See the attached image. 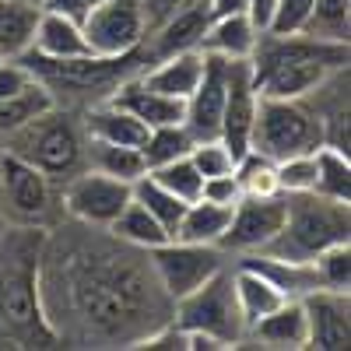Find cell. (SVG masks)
Instances as JSON below:
<instances>
[{"label":"cell","mask_w":351,"mask_h":351,"mask_svg":"<svg viewBox=\"0 0 351 351\" xmlns=\"http://www.w3.org/2000/svg\"><path fill=\"white\" fill-rule=\"evenodd\" d=\"M109 102L127 109L130 116H137V120L148 127V130L152 127H169V123H183V116H186V102L183 99H172V95L155 92V88L144 84L141 74L123 77L120 84L112 88Z\"/></svg>","instance_id":"2e32d148"},{"label":"cell","mask_w":351,"mask_h":351,"mask_svg":"<svg viewBox=\"0 0 351 351\" xmlns=\"http://www.w3.org/2000/svg\"><path fill=\"white\" fill-rule=\"evenodd\" d=\"M306 313V348L316 351H341L351 341V306L348 291L316 288L299 299Z\"/></svg>","instance_id":"4fadbf2b"},{"label":"cell","mask_w":351,"mask_h":351,"mask_svg":"<svg viewBox=\"0 0 351 351\" xmlns=\"http://www.w3.org/2000/svg\"><path fill=\"white\" fill-rule=\"evenodd\" d=\"M327 144L324 120L306 99H256V116H253V134L250 148L267 155L274 162L288 155H306Z\"/></svg>","instance_id":"8992f818"},{"label":"cell","mask_w":351,"mask_h":351,"mask_svg":"<svg viewBox=\"0 0 351 351\" xmlns=\"http://www.w3.org/2000/svg\"><path fill=\"white\" fill-rule=\"evenodd\" d=\"M109 232H112L116 239H123L127 246H137V250H144V253L155 250V246H162L165 239H172L169 232L162 228V221H158L148 208H144V204H137L134 197H130L127 208L116 215V221L109 225Z\"/></svg>","instance_id":"4316f807"},{"label":"cell","mask_w":351,"mask_h":351,"mask_svg":"<svg viewBox=\"0 0 351 351\" xmlns=\"http://www.w3.org/2000/svg\"><path fill=\"white\" fill-rule=\"evenodd\" d=\"M236 183H239V193L243 197H271V193H281L278 190V165L274 158L260 155L253 148H246L239 158H236Z\"/></svg>","instance_id":"1f68e13d"},{"label":"cell","mask_w":351,"mask_h":351,"mask_svg":"<svg viewBox=\"0 0 351 351\" xmlns=\"http://www.w3.org/2000/svg\"><path fill=\"white\" fill-rule=\"evenodd\" d=\"M236 208V204H232ZM232 208L228 204H215V200H190L186 211H183V221L176 228L172 239H186V243H204V246H218L225 228L232 221Z\"/></svg>","instance_id":"cb8c5ba5"},{"label":"cell","mask_w":351,"mask_h":351,"mask_svg":"<svg viewBox=\"0 0 351 351\" xmlns=\"http://www.w3.org/2000/svg\"><path fill=\"white\" fill-rule=\"evenodd\" d=\"M211 18H225V14H250V0H208Z\"/></svg>","instance_id":"b9f144b4"},{"label":"cell","mask_w":351,"mask_h":351,"mask_svg":"<svg viewBox=\"0 0 351 351\" xmlns=\"http://www.w3.org/2000/svg\"><path fill=\"white\" fill-rule=\"evenodd\" d=\"M88 158H92V169L116 176V180H127V183H137L148 172V162H144L141 148H120V144L92 141L88 144Z\"/></svg>","instance_id":"4dcf8cb0"},{"label":"cell","mask_w":351,"mask_h":351,"mask_svg":"<svg viewBox=\"0 0 351 351\" xmlns=\"http://www.w3.org/2000/svg\"><path fill=\"white\" fill-rule=\"evenodd\" d=\"M285 211H288V197H285V193L239 197L236 208H232V221H228V228H225L218 250H221V253H232V256L260 253V250L281 232Z\"/></svg>","instance_id":"8fae6325"},{"label":"cell","mask_w":351,"mask_h":351,"mask_svg":"<svg viewBox=\"0 0 351 351\" xmlns=\"http://www.w3.org/2000/svg\"><path fill=\"white\" fill-rule=\"evenodd\" d=\"M0 200H4V211L11 215V221L43 228L53 215L49 176L4 152L0 155Z\"/></svg>","instance_id":"30bf717a"},{"label":"cell","mask_w":351,"mask_h":351,"mask_svg":"<svg viewBox=\"0 0 351 351\" xmlns=\"http://www.w3.org/2000/svg\"><path fill=\"white\" fill-rule=\"evenodd\" d=\"M271 14H274V0H250V18L256 21V28H260V32L267 28Z\"/></svg>","instance_id":"7bdbcfd3"},{"label":"cell","mask_w":351,"mask_h":351,"mask_svg":"<svg viewBox=\"0 0 351 351\" xmlns=\"http://www.w3.org/2000/svg\"><path fill=\"white\" fill-rule=\"evenodd\" d=\"M313 271L319 278V288L348 291L351 288V243H337L313 260Z\"/></svg>","instance_id":"d590c367"},{"label":"cell","mask_w":351,"mask_h":351,"mask_svg":"<svg viewBox=\"0 0 351 351\" xmlns=\"http://www.w3.org/2000/svg\"><path fill=\"white\" fill-rule=\"evenodd\" d=\"M43 8L36 0H0V56H21L32 49Z\"/></svg>","instance_id":"d4e9b609"},{"label":"cell","mask_w":351,"mask_h":351,"mask_svg":"<svg viewBox=\"0 0 351 351\" xmlns=\"http://www.w3.org/2000/svg\"><path fill=\"white\" fill-rule=\"evenodd\" d=\"M130 197H134V183L106 176L99 169H84L74 172L71 183L64 186V211L81 225L109 228L116 215L130 204Z\"/></svg>","instance_id":"9c48e42d"},{"label":"cell","mask_w":351,"mask_h":351,"mask_svg":"<svg viewBox=\"0 0 351 351\" xmlns=\"http://www.w3.org/2000/svg\"><path fill=\"white\" fill-rule=\"evenodd\" d=\"M81 28L95 56H127L144 43L148 18L141 0H106L88 14Z\"/></svg>","instance_id":"7c38bea8"},{"label":"cell","mask_w":351,"mask_h":351,"mask_svg":"<svg viewBox=\"0 0 351 351\" xmlns=\"http://www.w3.org/2000/svg\"><path fill=\"white\" fill-rule=\"evenodd\" d=\"M256 84L250 60H228V88H225V106H221V130L218 137L232 148V155H243L250 148L253 134V116H256Z\"/></svg>","instance_id":"5bb4252c"},{"label":"cell","mask_w":351,"mask_h":351,"mask_svg":"<svg viewBox=\"0 0 351 351\" xmlns=\"http://www.w3.org/2000/svg\"><path fill=\"white\" fill-rule=\"evenodd\" d=\"M99 4H106V0H39V8L43 11H53V14H64L77 25L88 21V14H92Z\"/></svg>","instance_id":"60d3db41"},{"label":"cell","mask_w":351,"mask_h":351,"mask_svg":"<svg viewBox=\"0 0 351 351\" xmlns=\"http://www.w3.org/2000/svg\"><path fill=\"white\" fill-rule=\"evenodd\" d=\"M232 288H236V302H239V313H243L246 330L256 324V319H263L267 313H274L281 302H288L267 278H260V274L250 271V267H239V263H236V271H232Z\"/></svg>","instance_id":"484cf974"},{"label":"cell","mask_w":351,"mask_h":351,"mask_svg":"<svg viewBox=\"0 0 351 351\" xmlns=\"http://www.w3.org/2000/svg\"><path fill=\"white\" fill-rule=\"evenodd\" d=\"M84 127H88V137H92V141L120 144V148H141L144 137H148V127H144L137 116H130L120 106H112L109 99L88 112Z\"/></svg>","instance_id":"603a6c76"},{"label":"cell","mask_w":351,"mask_h":351,"mask_svg":"<svg viewBox=\"0 0 351 351\" xmlns=\"http://www.w3.org/2000/svg\"><path fill=\"white\" fill-rule=\"evenodd\" d=\"M211 25V8L208 0H186L183 8H176L165 21L155 25V39H152V56L162 60V56L172 53H186V49H200V39Z\"/></svg>","instance_id":"e0dca14e"},{"label":"cell","mask_w":351,"mask_h":351,"mask_svg":"<svg viewBox=\"0 0 351 351\" xmlns=\"http://www.w3.org/2000/svg\"><path fill=\"white\" fill-rule=\"evenodd\" d=\"M152 271L162 285V291L176 302L190 295L193 288H200L208 278H215L225 267V253L218 246L204 243H186V239H165L162 246L148 250Z\"/></svg>","instance_id":"ba28073f"},{"label":"cell","mask_w":351,"mask_h":351,"mask_svg":"<svg viewBox=\"0 0 351 351\" xmlns=\"http://www.w3.org/2000/svg\"><path fill=\"white\" fill-rule=\"evenodd\" d=\"M236 263L256 271L260 278H267L285 299H302V295H309V291L319 288V278L313 271V263L281 260V256H271V253H243V256H236Z\"/></svg>","instance_id":"d6986e66"},{"label":"cell","mask_w":351,"mask_h":351,"mask_svg":"<svg viewBox=\"0 0 351 351\" xmlns=\"http://www.w3.org/2000/svg\"><path fill=\"white\" fill-rule=\"evenodd\" d=\"M49 106H53V95L39 77L28 84L25 92H18L11 99H0V141H4L8 134H14L18 127H25L32 116L46 112Z\"/></svg>","instance_id":"f546056e"},{"label":"cell","mask_w":351,"mask_h":351,"mask_svg":"<svg viewBox=\"0 0 351 351\" xmlns=\"http://www.w3.org/2000/svg\"><path fill=\"white\" fill-rule=\"evenodd\" d=\"M4 152L28 165H36L49 180H64V176H74L81 169L84 141L71 116L49 106L46 112L32 116L25 127H18L14 134L4 137Z\"/></svg>","instance_id":"5b68a950"},{"label":"cell","mask_w":351,"mask_h":351,"mask_svg":"<svg viewBox=\"0 0 351 351\" xmlns=\"http://www.w3.org/2000/svg\"><path fill=\"white\" fill-rule=\"evenodd\" d=\"M32 53L46 56V60H81V56H95L84 39V28L64 14L43 11L36 36H32Z\"/></svg>","instance_id":"ac0fdd59"},{"label":"cell","mask_w":351,"mask_h":351,"mask_svg":"<svg viewBox=\"0 0 351 351\" xmlns=\"http://www.w3.org/2000/svg\"><path fill=\"white\" fill-rule=\"evenodd\" d=\"M46 232L18 225L0 236V348L60 344L46 319L39 291V260Z\"/></svg>","instance_id":"7a4b0ae2"},{"label":"cell","mask_w":351,"mask_h":351,"mask_svg":"<svg viewBox=\"0 0 351 351\" xmlns=\"http://www.w3.org/2000/svg\"><path fill=\"white\" fill-rule=\"evenodd\" d=\"M190 148H193L190 130L183 123H169V127H152L148 130V137H144V144H141V155H144V162H148V169H155V165H165L172 158L190 155Z\"/></svg>","instance_id":"836d02e7"},{"label":"cell","mask_w":351,"mask_h":351,"mask_svg":"<svg viewBox=\"0 0 351 351\" xmlns=\"http://www.w3.org/2000/svg\"><path fill=\"white\" fill-rule=\"evenodd\" d=\"M200 197L204 200H215V204H236L243 193H239V183H236V172H228V176H211V180H204L200 186Z\"/></svg>","instance_id":"ab89813d"},{"label":"cell","mask_w":351,"mask_h":351,"mask_svg":"<svg viewBox=\"0 0 351 351\" xmlns=\"http://www.w3.org/2000/svg\"><path fill=\"white\" fill-rule=\"evenodd\" d=\"M148 176L155 183H162L169 193H176L180 200H197L200 197V186H204V176L197 172V165L190 162V155H183V158H172V162H165V165H155V169H148Z\"/></svg>","instance_id":"e575fe53"},{"label":"cell","mask_w":351,"mask_h":351,"mask_svg":"<svg viewBox=\"0 0 351 351\" xmlns=\"http://www.w3.org/2000/svg\"><path fill=\"white\" fill-rule=\"evenodd\" d=\"M309 11H313V0H274V14H271V21H267L263 32L295 36V32H302Z\"/></svg>","instance_id":"f35d334b"},{"label":"cell","mask_w":351,"mask_h":351,"mask_svg":"<svg viewBox=\"0 0 351 351\" xmlns=\"http://www.w3.org/2000/svg\"><path fill=\"white\" fill-rule=\"evenodd\" d=\"M302 36L324 43H348L351 36V0H313Z\"/></svg>","instance_id":"f1b7e54d"},{"label":"cell","mask_w":351,"mask_h":351,"mask_svg":"<svg viewBox=\"0 0 351 351\" xmlns=\"http://www.w3.org/2000/svg\"><path fill=\"white\" fill-rule=\"evenodd\" d=\"M313 193H324L330 200L351 204V155L337 152L330 144L316 148V186Z\"/></svg>","instance_id":"83f0119b"},{"label":"cell","mask_w":351,"mask_h":351,"mask_svg":"<svg viewBox=\"0 0 351 351\" xmlns=\"http://www.w3.org/2000/svg\"><path fill=\"white\" fill-rule=\"evenodd\" d=\"M225 88H228V60L225 56L204 53V74L186 99V116L183 127L190 130L193 141L218 137L221 130V106H225Z\"/></svg>","instance_id":"9a60e30c"},{"label":"cell","mask_w":351,"mask_h":351,"mask_svg":"<svg viewBox=\"0 0 351 351\" xmlns=\"http://www.w3.org/2000/svg\"><path fill=\"white\" fill-rule=\"evenodd\" d=\"M81 239H43L39 291L56 341L84 348H137L155 327L169 324L172 302L144 250L123 239L106 243L95 225Z\"/></svg>","instance_id":"6da1fadb"},{"label":"cell","mask_w":351,"mask_h":351,"mask_svg":"<svg viewBox=\"0 0 351 351\" xmlns=\"http://www.w3.org/2000/svg\"><path fill=\"white\" fill-rule=\"evenodd\" d=\"M190 162L197 165V172L204 180H211V176H228L236 169V155L232 148L221 141V137H204V141H193L190 148Z\"/></svg>","instance_id":"8d00e7d4"},{"label":"cell","mask_w":351,"mask_h":351,"mask_svg":"<svg viewBox=\"0 0 351 351\" xmlns=\"http://www.w3.org/2000/svg\"><path fill=\"white\" fill-rule=\"evenodd\" d=\"M176 324L186 334H208L221 341L225 348H236L246 341V324L236 302V288H232V271L221 267L215 278H208L190 295L172 302Z\"/></svg>","instance_id":"52a82bcc"},{"label":"cell","mask_w":351,"mask_h":351,"mask_svg":"<svg viewBox=\"0 0 351 351\" xmlns=\"http://www.w3.org/2000/svg\"><path fill=\"white\" fill-rule=\"evenodd\" d=\"M288 211L278 236L260 253H271L281 260L313 263L324 250L337 243H351V204L330 200L324 193H285Z\"/></svg>","instance_id":"277c9868"},{"label":"cell","mask_w":351,"mask_h":351,"mask_svg":"<svg viewBox=\"0 0 351 351\" xmlns=\"http://www.w3.org/2000/svg\"><path fill=\"white\" fill-rule=\"evenodd\" d=\"M278 165V190L281 193H309L316 186V152L288 155Z\"/></svg>","instance_id":"74e56055"},{"label":"cell","mask_w":351,"mask_h":351,"mask_svg":"<svg viewBox=\"0 0 351 351\" xmlns=\"http://www.w3.org/2000/svg\"><path fill=\"white\" fill-rule=\"evenodd\" d=\"M246 337L260 341L263 348H278V351H302L306 348V313L299 299L281 302L274 313H267L263 319L246 330Z\"/></svg>","instance_id":"ffe728a7"},{"label":"cell","mask_w":351,"mask_h":351,"mask_svg":"<svg viewBox=\"0 0 351 351\" xmlns=\"http://www.w3.org/2000/svg\"><path fill=\"white\" fill-rule=\"evenodd\" d=\"M250 71L263 99H309L337 71H348V43H324L313 36L260 32Z\"/></svg>","instance_id":"3957f363"},{"label":"cell","mask_w":351,"mask_h":351,"mask_svg":"<svg viewBox=\"0 0 351 351\" xmlns=\"http://www.w3.org/2000/svg\"><path fill=\"white\" fill-rule=\"evenodd\" d=\"M256 39H260V28L250 14H225V18H211L208 32L200 39V53L225 56V60H250Z\"/></svg>","instance_id":"44dd1931"},{"label":"cell","mask_w":351,"mask_h":351,"mask_svg":"<svg viewBox=\"0 0 351 351\" xmlns=\"http://www.w3.org/2000/svg\"><path fill=\"white\" fill-rule=\"evenodd\" d=\"M134 200L137 204H144L158 221H162V228L169 232V236H176V228H180V221H183V211H186V200H180L176 193H169L162 183H155L148 172L141 176V180L134 183Z\"/></svg>","instance_id":"d6a6232c"},{"label":"cell","mask_w":351,"mask_h":351,"mask_svg":"<svg viewBox=\"0 0 351 351\" xmlns=\"http://www.w3.org/2000/svg\"><path fill=\"white\" fill-rule=\"evenodd\" d=\"M204 74V53L200 49H186V53H172V56H162L155 60L152 71H144V84L155 88L162 95H172V99H190L193 88Z\"/></svg>","instance_id":"7402d4cb"}]
</instances>
